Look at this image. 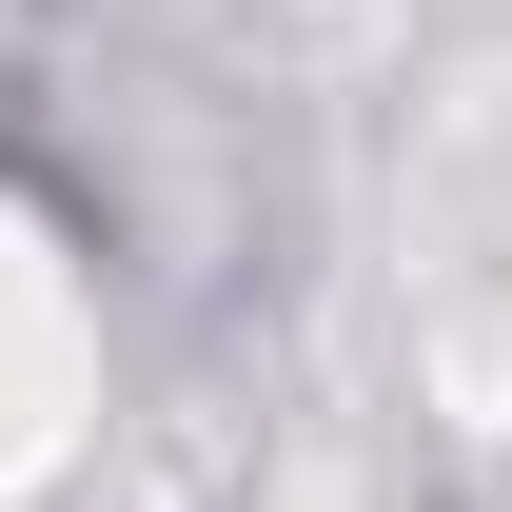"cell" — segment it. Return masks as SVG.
<instances>
[{"label":"cell","instance_id":"6da1fadb","mask_svg":"<svg viewBox=\"0 0 512 512\" xmlns=\"http://www.w3.org/2000/svg\"><path fill=\"white\" fill-rule=\"evenodd\" d=\"M79 434H99V316L40 217H0V493H40Z\"/></svg>","mask_w":512,"mask_h":512}]
</instances>
